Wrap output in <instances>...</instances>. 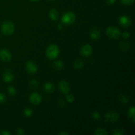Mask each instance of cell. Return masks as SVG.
I'll return each instance as SVG.
<instances>
[{"label": "cell", "instance_id": "1", "mask_svg": "<svg viewBox=\"0 0 135 135\" xmlns=\"http://www.w3.org/2000/svg\"><path fill=\"white\" fill-rule=\"evenodd\" d=\"M59 54H60V50L56 44H50L46 49V56L50 60H54L57 59L59 55Z\"/></svg>", "mask_w": 135, "mask_h": 135}, {"label": "cell", "instance_id": "2", "mask_svg": "<svg viewBox=\"0 0 135 135\" xmlns=\"http://www.w3.org/2000/svg\"><path fill=\"white\" fill-rule=\"evenodd\" d=\"M15 25L13 22L10 21H6L1 25V29L3 34L5 36H11L15 32Z\"/></svg>", "mask_w": 135, "mask_h": 135}, {"label": "cell", "instance_id": "3", "mask_svg": "<svg viewBox=\"0 0 135 135\" xmlns=\"http://www.w3.org/2000/svg\"><path fill=\"white\" fill-rule=\"evenodd\" d=\"M107 36L111 39H118L121 35V32L119 29L114 26H110L106 28Z\"/></svg>", "mask_w": 135, "mask_h": 135}, {"label": "cell", "instance_id": "4", "mask_svg": "<svg viewBox=\"0 0 135 135\" xmlns=\"http://www.w3.org/2000/svg\"><path fill=\"white\" fill-rule=\"evenodd\" d=\"M75 19H76V16L75 13L71 11L65 13L61 17L62 22L68 26L73 25L75 22Z\"/></svg>", "mask_w": 135, "mask_h": 135}, {"label": "cell", "instance_id": "5", "mask_svg": "<svg viewBox=\"0 0 135 135\" xmlns=\"http://www.w3.org/2000/svg\"><path fill=\"white\" fill-rule=\"evenodd\" d=\"M119 114L115 111H109L105 113V121L111 123H117L119 120Z\"/></svg>", "mask_w": 135, "mask_h": 135}, {"label": "cell", "instance_id": "6", "mask_svg": "<svg viewBox=\"0 0 135 135\" xmlns=\"http://www.w3.org/2000/svg\"><path fill=\"white\" fill-rule=\"evenodd\" d=\"M25 68H26L28 73L30 74V75H34V74L36 73L38 69V65L32 60L26 61V64H25Z\"/></svg>", "mask_w": 135, "mask_h": 135}, {"label": "cell", "instance_id": "7", "mask_svg": "<svg viewBox=\"0 0 135 135\" xmlns=\"http://www.w3.org/2000/svg\"><path fill=\"white\" fill-rule=\"evenodd\" d=\"M29 101L33 105H38L42 102V97L39 93L37 92H34L30 94L29 96Z\"/></svg>", "mask_w": 135, "mask_h": 135}, {"label": "cell", "instance_id": "8", "mask_svg": "<svg viewBox=\"0 0 135 135\" xmlns=\"http://www.w3.org/2000/svg\"><path fill=\"white\" fill-rule=\"evenodd\" d=\"M11 53L10 52L9 50H7V49L0 50V60L7 63V62L10 61L11 60Z\"/></svg>", "mask_w": 135, "mask_h": 135}, {"label": "cell", "instance_id": "9", "mask_svg": "<svg viewBox=\"0 0 135 135\" xmlns=\"http://www.w3.org/2000/svg\"><path fill=\"white\" fill-rule=\"evenodd\" d=\"M80 52L83 56L85 57H88L92 55V52H93V49H92V47L90 45L86 44L83 45L80 47Z\"/></svg>", "mask_w": 135, "mask_h": 135}, {"label": "cell", "instance_id": "10", "mask_svg": "<svg viewBox=\"0 0 135 135\" xmlns=\"http://www.w3.org/2000/svg\"><path fill=\"white\" fill-rule=\"evenodd\" d=\"M3 80L6 83H10L14 80V74L11 69H7L6 70H5L3 75Z\"/></svg>", "mask_w": 135, "mask_h": 135}, {"label": "cell", "instance_id": "11", "mask_svg": "<svg viewBox=\"0 0 135 135\" xmlns=\"http://www.w3.org/2000/svg\"><path fill=\"white\" fill-rule=\"evenodd\" d=\"M59 89L61 93L64 94H67L69 93L70 90V85L66 80H61L59 83Z\"/></svg>", "mask_w": 135, "mask_h": 135}, {"label": "cell", "instance_id": "12", "mask_svg": "<svg viewBox=\"0 0 135 135\" xmlns=\"http://www.w3.org/2000/svg\"><path fill=\"white\" fill-rule=\"evenodd\" d=\"M119 22L120 25L125 28L130 27L132 25V21L131 18L128 16L126 15H122L119 17Z\"/></svg>", "mask_w": 135, "mask_h": 135}, {"label": "cell", "instance_id": "13", "mask_svg": "<svg viewBox=\"0 0 135 135\" xmlns=\"http://www.w3.org/2000/svg\"><path fill=\"white\" fill-rule=\"evenodd\" d=\"M101 31L97 27H93L90 31V37L93 40H98L101 38Z\"/></svg>", "mask_w": 135, "mask_h": 135}, {"label": "cell", "instance_id": "14", "mask_svg": "<svg viewBox=\"0 0 135 135\" xmlns=\"http://www.w3.org/2000/svg\"><path fill=\"white\" fill-rule=\"evenodd\" d=\"M59 13L57 9H51L49 12V17L53 21H57L59 18Z\"/></svg>", "mask_w": 135, "mask_h": 135}, {"label": "cell", "instance_id": "15", "mask_svg": "<svg viewBox=\"0 0 135 135\" xmlns=\"http://www.w3.org/2000/svg\"><path fill=\"white\" fill-rule=\"evenodd\" d=\"M55 90V86L53 83L47 82L44 86V90L47 94H51Z\"/></svg>", "mask_w": 135, "mask_h": 135}, {"label": "cell", "instance_id": "16", "mask_svg": "<svg viewBox=\"0 0 135 135\" xmlns=\"http://www.w3.org/2000/svg\"><path fill=\"white\" fill-rule=\"evenodd\" d=\"M134 112H135V108L134 106H131L130 108L129 109L127 112V115L128 117L129 118V119L134 123H135V114H134Z\"/></svg>", "mask_w": 135, "mask_h": 135}, {"label": "cell", "instance_id": "17", "mask_svg": "<svg viewBox=\"0 0 135 135\" xmlns=\"http://www.w3.org/2000/svg\"><path fill=\"white\" fill-rule=\"evenodd\" d=\"M73 67L75 69H81L84 67V62L83 59H78L75 61Z\"/></svg>", "mask_w": 135, "mask_h": 135}, {"label": "cell", "instance_id": "18", "mask_svg": "<svg viewBox=\"0 0 135 135\" xmlns=\"http://www.w3.org/2000/svg\"><path fill=\"white\" fill-rule=\"evenodd\" d=\"M119 47L123 51H127L130 48V43L127 40L121 41L119 44Z\"/></svg>", "mask_w": 135, "mask_h": 135}, {"label": "cell", "instance_id": "19", "mask_svg": "<svg viewBox=\"0 0 135 135\" xmlns=\"http://www.w3.org/2000/svg\"><path fill=\"white\" fill-rule=\"evenodd\" d=\"M53 67L56 70H61L64 68V63L62 61H55L53 63Z\"/></svg>", "mask_w": 135, "mask_h": 135}, {"label": "cell", "instance_id": "20", "mask_svg": "<svg viewBox=\"0 0 135 135\" xmlns=\"http://www.w3.org/2000/svg\"><path fill=\"white\" fill-rule=\"evenodd\" d=\"M119 102L122 104H127L129 102V101H130V99L125 94H121L119 96Z\"/></svg>", "mask_w": 135, "mask_h": 135}, {"label": "cell", "instance_id": "21", "mask_svg": "<svg viewBox=\"0 0 135 135\" xmlns=\"http://www.w3.org/2000/svg\"><path fill=\"white\" fill-rule=\"evenodd\" d=\"M95 135H108V133L104 128H97L94 131Z\"/></svg>", "mask_w": 135, "mask_h": 135}, {"label": "cell", "instance_id": "22", "mask_svg": "<svg viewBox=\"0 0 135 135\" xmlns=\"http://www.w3.org/2000/svg\"><path fill=\"white\" fill-rule=\"evenodd\" d=\"M125 131L123 129H121V128H116V129H113L112 131V134L113 135H123L125 134Z\"/></svg>", "mask_w": 135, "mask_h": 135}, {"label": "cell", "instance_id": "23", "mask_svg": "<svg viewBox=\"0 0 135 135\" xmlns=\"http://www.w3.org/2000/svg\"><path fill=\"white\" fill-rule=\"evenodd\" d=\"M29 86L32 89H36L39 86V83H38V80H36V79H32L29 82Z\"/></svg>", "mask_w": 135, "mask_h": 135}, {"label": "cell", "instance_id": "24", "mask_svg": "<svg viewBox=\"0 0 135 135\" xmlns=\"http://www.w3.org/2000/svg\"><path fill=\"white\" fill-rule=\"evenodd\" d=\"M91 116H92V118L93 119L94 121H98L101 120V115H100V113H99V112H96V111L91 113Z\"/></svg>", "mask_w": 135, "mask_h": 135}, {"label": "cell", "instance_id": "25", "mask_svg": "<svg viewBox=\"0 0 135 135\" xmlns=\"http://www.w3.org/2000/svg\"><path fill=\"white\" fill-rule=\"evenodd\" d=\"M33 114V110L30 108H26L24 109V115L26 117H30Z\"/></svg>", "mask_w": 135, "mask_h": 135}, {"label": "cell", "instance_id": "26", "mask_svg": "<svg viewBox=\"0 0 135 135\" xmlns=\"http://www.w3.org/2000/svg\"><path fill=\"white\" fill-rule=\"evenodd\" d=\"M7 92L9 94V96H15L16 94H17V90L15 89V87L9 86L7 89Z\"/></svg>", "mask_w": 135, "mask_h": 135}, {"label": "cell", "instance_id": "27", "mask_svg": "<svg viewBox=\"0 0 135 135\" xmlns=\"http://www.w3.org/2000/svg\"><path fill=\"white\" fill-rule=\"evenodd\" d=\"M66 100L67 101V102L71 104V103H73L74 101H75V97L73 94L68 93L67 94H66Z\"/></svg>", "mask_w": 135, "mask_h": 135}, {"label": "cell", "instance_id": "28", "mask_svg": "<svg viewBox=\"0 0 135 135\" xmlns=\"http://www.w3.org/2000/svg\"><path fill=\"white\" fill-rule=\"evenodd\" d=\"M121 2L122 4L125 5H131L134 3V0H121Z\"/></svg>", "mask_w": 135, "mask_h": 135}, {"label": "cell", "instance_id": "29", "mask_svg": "<svg viewBox=\"0 0 135 135\" xmlns=\"http://www.w3.org/2000/svg\"><path fill=\"white\" fill-rule=\"evenodd\" d=\"M6 102V96L3 93L0 92V104H4Z\"/></svg>", "mask_w": 135, "mask_h": 135}, {"label": "cell", "instance_id": "30", "mask_svg": "<svg viewBox=\"0 0 135 135\" xmlns=\"http://www.w3.org/2000/svg\"><path fill=\"white\" fill-rule=\"evenodd\" d=\"M16 134L17 135H25L26 134L25 130L22 128H18L17 129V131H16Z\"/></svg>", "mask_w": 135, "mask_h": 135}, {"label": "cell", "instance_id": "31", "mask_svg": "<svg viewBox=\"0 0 135 135\" xmlns=\"http://www.w3.org/2000/svg\"><path fill=\"white\" fill-rule=\"evenodd\" d=\"M122 36L123 38H125V39H127V38H129V37H130V33L128 32H124L122 33Z\"/></svg>", "mask_w": 135, "mask_h": 135}, {"label": "cell", "instance_id": "32", "mask_svg": "<svg viewBox=\"0 0 135 135\" xmlns=\"http://www.w3.org/2000/svg\"><path fill=\"white\" fill-rule=\"evenodd\" d=\"M11 133L7 130H3L0 131V135H11Z\"/></svg>", "mask_w": 135, "mask_h": 135}, {"label": "cell", "instance_id": "33", "mask_svg": "<svg viewBox=\"0 0 135 135\" xmlns=\"http://www.w3.org/2000/svg\"><path fill=\"white\" fill-rule=\"evenodd\" d=\"M115 1L116 0H107V3L109 5H113V4H114L115 3Z\"/></svg>", "mask_w": 135, "mask_h": 135}, {"label": "cell", "instance_id": "34", "mask_svg": "<svg viewBox=\"0 0 135 135\" xmlns=\"http://www.w3.org/2000/svg\"><path fill=\"white\" fill-rule=\"evenodd\" d=\"M58 134H59V135H68L69 133H67V132H66V131H61V132H60V133H58Z\"/></svg>", "mask_w": 135, "mask_h": 135}, {"label": "cell", "instance_id": "35", "mask_svg": "<svg viewBox=\"0 0 135 135\" xmlns=\"http://www.w3.org/2000/svg\"><path fill=\"white\" fill-rule=\"evenodd\" d=\"M62 28H63V26H62L61 24H59V25H58V29H59V30H61Z\"/></svg>", "mask_w": 135, "mask_h": 135}, {"label": "cell", "instance_id": "36", "mask_svg": "<svg viewBox=\"0 0 135 135\" xmlns=\"http://www.w3.org/2000/svg\"><path fill=\"white\" fill-rule=\"evenodd\" d=\"M30 1H32V2H37V1H40V0H30Z\"/></svg>", "mask_w": 135, "mask_h": 135}, {"label": "cell", "instance_id": "37", "mask_svg": "<svg viewBox=\"0 0 135 135\" xmlns=\"http://www.w3.org/2000/svg\"><path fill=\"white\" fill-rule=\"evenodd\" d=\"M49 1H55V0H49Z\"/></svg>", "mask_w": 135, "mask_h": 135}, {"label": "cell", "instance_id": "38", "mask_svg": "<svg viewBox=\"0 0 135 135\" xmlns=\"http://www.w3.org/2000/svg\"><path fill=\"white\" fill-rule=\"evenodd\" d=\"M0 38H1V35H0Z\"/></svg>", "mask_w": 135, "mask_h": 135}]
</instances>
